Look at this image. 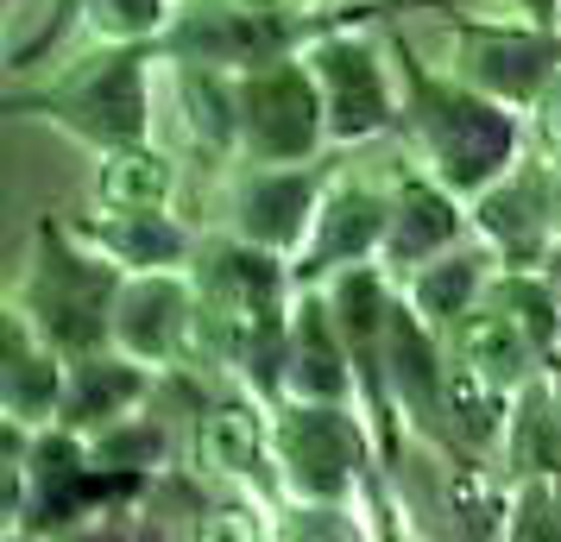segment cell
Returning <instances> with one entry per match:
<instances>
[{"label":"cell","instance_id":"obj_5","mask_svg":"<svg viewBox=\"0 0 561 542\" xmlns=\"http://www.w3.org/2000/svg\"><path fill=\"white\" fill-rule=\"evenodd\" d=\"M309 77L322 89V114H329V146H359V139H379L404 120V107H398V89H391V70H385V57L354 38V32H316L309 38Z\"/></svg>","mask_w":561,"mask_h":542},{"label":"cell","instance_id":"obj_12","mask_svg":"<svg viewBox=\"0 0 561 542\" xmlns=\"http://www.w3.org/2000/svg\"><path fill=\"white\" fill-rule=\"evenodd\" d=\"M7 423L13 429H51V416L64 411V379H57V347L26 310L7 315Z\"/></svg>","mask_w":561,"mask_h":542},{"label":"cell","instance_id":"obj_3","mask_svg":"<svg viewBox=\"0 0 561 542\" xmlns=\"http://www.w3.org/2000/svg\"><path fill=\"white\" fill-rule=\"evenodd\" d=\"M146 64H152V45H114V51L89 57L82 70L57 77L26 107H45V120H57L70 139L95 146V152L139 146L152 132V82H146Z\"/></svg>","mask_w":561,"mask_h":542},{"label":"cell","instance_id":"obj_11","mask_svg":"<svg viewBox=\"0 0 561 542\" xmlns=\"http://www.w3.org/2000/svg\"><path fill=\"white\" fill-rule=\"evenodd\" d=\"M460 240V196L442 177H404L398 183V203H391V221H385V246L379 258L391 272H416L430 265L435 253H448Z\"/></svg>","mask_w":561,"mask_h":542},{"label":"cell","instance_id":"obj_4","mask_svg":"<svg viewBox=\"0 0 561 542\" xmlns=\"http://www.w3.org/2000/svg\"><path fill=\"white\" fill-rule=\"evenodd\" d=\"M240 152L253 164H304L329 139L322 89L304 57H272L259 70H240Z\"/></svg>","mask_w":561,"mask_h":542},{"label":"cell","instance_id":"obj_8","mask_svg":"<svg viewBox=\"0 0 561 542\" xmlns=\"http://www.w3.org/2000/svg\"><path fill=\"white\" fill-rule=\"evenodd\" d=\"M196 303L203 297H190L178 272H139L114 303V347L146 366H178V354L196 341Z\"/></svg>","mask_w":561,"mask_h":542},{"label":"cell","instance_id":"obj_7","mask_svg":"<svg viewBox=\"0 0 561 542\" xmlns=\"http://www.w3.org/2000/svg\"><path fill=\"white\" fill-rule=\"evenodd\" d=\"M455 51L460 77L511 107L536 102L561 70V38H549V26H536V20L530 26H460Z\"/></svg>","mask_w":561,"mask_h":542},{"label":"cell","instance_id":"obj_15","mask_svg":"<svg viewBox=\"0 0 561 542\" xmlns=\"http://www.w3.org/2000/svg\"><path fill=\"white\" fill-rule=\"evenodd\" d=\"M89 240L102 246L121 272H178L196 253V240L183 221H171L164 208H107L102 221H89Z\"/></svg>","mask_w":561,"mask_h":542},{"label":"cell","instance_id":"obj_16","mask_svg":"<svg viewBox=\"0 0 561 542\" xmlns=\"http://www.w3.org/2000/svg\"><path fill=\"white\" fill-rule=\"evenodd\" d=\"M410 285V310L423 315V322H435V328H455L467 310H480V297L492 290V253H480V246H467V253H435L430 265H416L404 278Z\"/></svg>","mask_w":561,"mask_h":542},{"label":"cell","instance_id":"obj_14","mask_svg":"<svg viewBox=\"0 0 561 542\" xmlns=\"http://www.w3.org/2000/svg\"><path fill=\"white\" fill-rule=\"evenodd\" d=\"M347 335L334 328L329 315H322V303L316 297H304L297 303V322H290V354H284V385H290V397H316V404H347L354 397V372H347Z\"/></svg>","mask_w":561,"mask_h":542},{"label":"cell","instance_id":"obj_10","mask_svg":"<svg viewBox=\"0 0 561 542\" xmlns=\"http://www.w3.org/2000/svg\"><path fill=\"white\" fill-rule=\"evenodd\" d=\"M316 177H309L304 164H253V177L240 183V196H233V228L240 240H253L265 253H304L309 228H316Z\"/></svg>","mask_w":561,"mask_h":542},{"label":"cell","instance_id":"obj_20","mask_svg":"<svg viewBox=\"0 0 561 542\" xmlns=\"http://www.w3.org/2000/svg\"><path fill=\"white\" fill-rule=\"evenodd\" d=\"M240 7H259V13H309L316 0H240Z\"/></svg>","mask_w":561,"mask_h":542},{"label":"cell","instance_id":"obj_9","mask_svg":"<svg viewBox=\"0 0 561 542\" xmlns=\"http://www.w3.org/2000/svg\"><path fill=\"white\" fill-rule=\"evenodd\" d=\"M385 221H391V203H379L366 183L341 177L316 208V228H309L304 253L290 258V278H322V272H347V265H366V258L385 246Z\"/></svg>","mask_w":561,"mask_h":542},{"label":"cell","instance_id":"obj_18","mask_svg":"<svg viewBox=\"0 0 561 542\" xmlns=\"http://www.w3.org/2000/svg\"><path fill=\"white\" fill-rule=\"evenodd\" d=\"M171 158H158L146 139L139 146H114L102 158V203L107 208H164L171 203Z\"/></svg>","mask_w":561,"mask_h":542},{"label":"cell","instance_id":"obj_6","mask_svg":"<svg viewBox=\"0 0 561 542\" xmlns=\"http://www.w3.org/2000/svg\"><path fill=\"white\" fill-rule=\"evenodd\" d=\"M272 454L304 498H347L359 480V423L341 404H290L272 423Z\"/></svg>","mask_w":561,"mask_h":542},{"label":"cell","instance_id":"obj_19","mask_svg":"<svg viewBox=\"0 0 561 542\" xmlns=\"http://www.w3.org/2000/svg\"><path fill=\"white\" fill-rule=\"evenodd\" d=\"M82 20H89V32L107 38V45H152L158 32L171 26L164 0H89Z\"/></svg>","mask_w":561,"mask_h":542},{"label":"cell","instance_id":"obj_2","mask_svg":"<svg viewBox=\"0 0 561 542\" xmlns=\"http://www.w3.org/2000/svg\"><path fill=\"white\" fill-rule=\"evenodd\" d=\"M121 265L82 233L70 240L64 228H38V265L20 310L45 328L51 347H64L70 360L102 354V341H114V303H121Z\"/></svg>","mask_w":561,"mask_h":542},{"label":"cell","instance_id":"obj_21","mask_svg":"<svg viewBox=\"0 0 561 542\" xmlns=\"http://www.w3.org/2000/svg\"><path fill=\"white\" fill-rule=\"evenodd\" d=\"M517 13L536 20V26H549V20H556V0H517Z\"/></svg>","mask_w":561,"mask_h":542},{"label":"cell","instance_id":"obj_13","mask_svg":"<svg viewBox=\"0 0 561 542\" xmlns=\"http://www.w3.org/2000/svg\"><path fill=\"white\" fill-rule=\"evenodd\" d=\"M152 391L146 379V360H133V354H82L70 366V385H64V411L57 423L64 429H114L121 416L139 411V397Z\"/></svg>","mask_w":561,"mask_h":542},{"label":"cell","instance_id":"obj_22","mask_svg":"<svg viewBox=\"0 0 561 542\" xmlns=\"http://www.w3.org/2000/svg\"><path fill=\"white\" fill-rule=\"evenodd\" d=\"M542 278L556 285V303H561V246H549V258H542Z\"/></svg>","mask_w":561,"mask_h":542},{"label":"cell","instance_id":"obj_17","mask_svg":"<svg viewBox=\"0 0 561 542\" xmlns=\"http://www.w3.org/2000/svg\"><path fill=\"white\" fill-rule=\"evenodd\" d=\"M265 448H272V423H265L247 397H228V404H215V411L196 423V454H203L208 473L247 480V473L265 461Z\"/></svg>","mask_w":561,"mask_h":542},{"label":"cell","instance_id":"obj_1","mask_svg":"<svg viewBox=\"0 0 561 542\" xmlns=\"http://www.w3.org/2000/svg\"><path fill=\"white\" fill-rule=\"evenodd\" d=\"M398 77H404V127L430 177H442L455 196H480L505 177L517 158V107L473 89L467 77H430L404 45H398Z\"/></svg>","mask_w":561,"mask_h":542}]
</instances>
